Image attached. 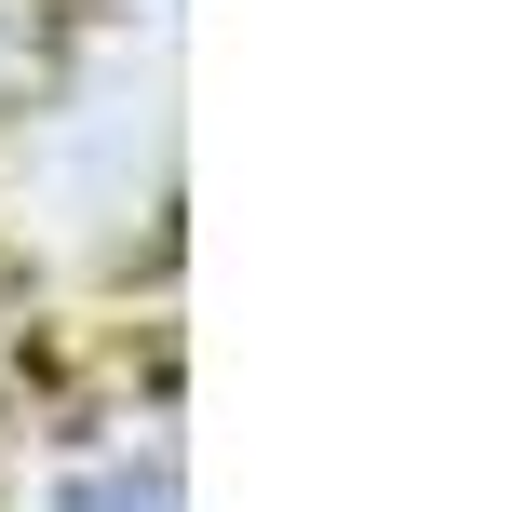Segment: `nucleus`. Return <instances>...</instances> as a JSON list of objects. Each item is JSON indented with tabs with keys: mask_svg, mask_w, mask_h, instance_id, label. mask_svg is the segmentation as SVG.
<instances>
[{
	"mask_svg": "<svg viewBox=\"0 0 512 512\" xmlns=\"http://www.w3.org/2000/svg\"><path fill=\"white\" fill-rule=\"evenodd\" d=\"M0 512H189L176 405L162 391H81L54 432H27Z\"/></svg>",
	"mask_w": 512,
	"mask_h": 512,
	"instance_id": "obj_1",
	"label": "nucleus"
}]
</instances>
